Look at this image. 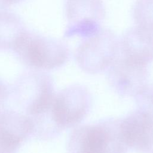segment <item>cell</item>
I'll list each match as a JSON object with an SVG mask.
<instances>
[{"mask_svg":"<svg viewBox=\"0 0 153 153\" xmlns=\"http://www.w3.org/2000/svg\"><path fill=\"white\" fill-rule=\"evenodd\" d=\"M92 105V96L84 85H71L55 94L53 108L56 118L65 130L76 127L87 115Z\"/></svg>","mask_w":153,"mask_h":153,"instance_id":"8992f818","label":"cell"},{"mask_svg":"<svg viewBox=\"0 0 153 153\" xmlns=\"http://www.w3.org/2000/svg\"><path fill=\"white\" fill-rule=\"evenodd\" d=\"M26 29L17 15L0 10V50H12L16 39Z\"/></svg>","mask_w":153,"mask_h":153,"instance_id":"7c38bea8","label":"cell"},{"mask_svg":"<svg viewBox=\"0 0 153 153\" xmlns=\"http://www.w3.org/2000/svg\"><path fill=\"white\" fill-rule=\"evenodd\" d=\"M12 88L14 100L26 115L48 105L56 94L52 78L41 71H29L21 75Z\"/></svg>","mask_w":153,"mask_h":153,"instance_id":"277c9868","label":"cell"},{"mask_svg":"<svg viewBox=\"0 0 153 153\" xmlns=\"http://www.w3.org/2000/svg\"><path fill=\"white\" fill-rule=\"evenodd\" d=\"M53 101L39 111L27 115L31 123V134L37 139L53 140L59 136L64 130L56 118L53 108Z\"/></svg>","mask_w":153,"mask_h":153,"instance_id":"8fae6325","label":"cell"},{"mask_svg":"<svg viewBox=\"0 0 153 153\" xmlns=\"http://www.w3.org/2000/svg\"><path fill=\"white\" fill-rule=\"evenodd\" d=\"M121 119L108 118L75 127L69 135L68 153H126Z\"/></svg>","mask_w":153,"mask_h":153,"instance_id":"6da1fadb","label":"cell"},{"mask_svg":"<svg viewBox=\"0 0 153 153\" xmlns=\"http://www.w3.org/2000/svg\"><path fill=\"white\" fill-rule=\"evenodd\" d=\"M134 97L137 109L153 117V84H148Z\"/></svg>","mask_w":153,"mask_h":153,"instance_id":"5bb4252c","label":"cell"},{"mask_svg":"<svg viewBox=\"0 0 153 153\" xmlns=\"http://www.w3.org/2000/svg\"><path fill=\"white\" fill-rule=\"evenodd\" d=\"M12 50L22 63L38 71L59 68L70 56L69 49L63 41L27 29L16 39Z\"/></svg>","mask_w":153,"mask_h":153,"instance_id":"7a4b0ae2","label":"cell"},{"mask_svg":"<svg viewBox=\"0 0 153 153\" xmlns=\"http://www.w3.org/2000/svg\"><path fill=\"white\" fill-rule=\"evenodd\" d=\"M106 71L109 84L121 96L134 97L148 84V66L130 62L120 55Z\"/></svg>","mask_w":153,"mask_h":153,"instance_id":"52a82bcc","label":"cell"},{"mask_svg":"<svg viewBox=\"0 0 153 153\" xmlns=\"http://www.w3.org/2000/svg\"><path fill=\"white\" fill-rule=\"evenodd\" d=\"M120 55L119 39L109 29H100L93 35L83 38L75 52L78 66L87 74L106 71Z\"/></svg>","mask_w":153,"mask_h":153,"instance_id":"3957f363","label":"cell"},{"mask_svg":"<svg viewBox=\"0 0 153 153\" xmlns=\"http://www.w3.org/2000/svg\"><path fill=\"white\" fill-rule=\"evenodd\" d=\"M121 128L129 148L153 153V117L136 109L121 119Z\"/></svg>","mask_w":153,"mask_h":153,"instance_id":"ba28073f","label":"cell"},{"mask_svg":"<svg viewBox=\"0 0 153 153\" xmlns=\"http://www.w3.org/2000/svg\"><path fill=\"white\" fill-rule=\"evenodd\" d=\"M24 0H0V10H3L11 5L20 3Z\"/></svg>","mask_w":153,"mask_h":153,"instance_id":"2e32d148","label":"cell"},{"mask_svg":"<svg viewBox=\"0 0 153 153\" xmlns=\"http://www.w3.org/2000/svg\"><path fill=\"white\" fill-rule=\"evenodd\" d=\"M10 95V90L7 84L0 78V110L2 109Z\"/></svg>","mask_w":153,"mask_h":153,"instance_id":"9a60e30c","label":"cell"},{"mask_svg":"<svg viewBox=\"0 0 153 153\" xmlns=\"http://www.w3.org/2000/svg\"><path fill=\"white\" fill-rule=\"evenodd\" d=\"M120 55L148 66L153 61V33L137 26L127 29L119 40Z\"/></svg>","mask_w":153,"mask_h":153,"instance_id":"30bf717a","label":"cell"},{"mask_svg":"<svg viewBox=\"0 0 153 153\" xmlns=\"http://www.w3.org/2000/svg\"><path fill=\"white\" fill-rule=\"evenodd\" d=\"M102 0H66L65 16L67 26L64 36L83 38L97 32L105 17Z\"/></svg>","mask_w":153,"mask_h":153,"instance_id":"5b68a950","label":"cell"},{"mask_svg":"<svg viewBox=\"0 0 153 153\" xmlns=\"http://www.w3.org/2000/svg\"><path fill=\"white\" fill-rule=\"evenodd\" d=\"M132 17L136 26L153 33V0H136Z\"/></svg>","mask_w":153,"mask_h":153,"instance_id":"4fadbf2b","label":"cell"},{"mask_svg":"<svg viewBox=\"0 0 153 153\" xmlns=\"http://www.w3.org/2000/svg\"><path fill=\"white\" fill-rule=\"evenodd\" d=\"M31 133L27 115L11 109L0 110V153H16Z\"/></svg>","mask_w":153,"mask_h":153,"instance_id":"9c48e42d","label":"cell"}]
</instances>
